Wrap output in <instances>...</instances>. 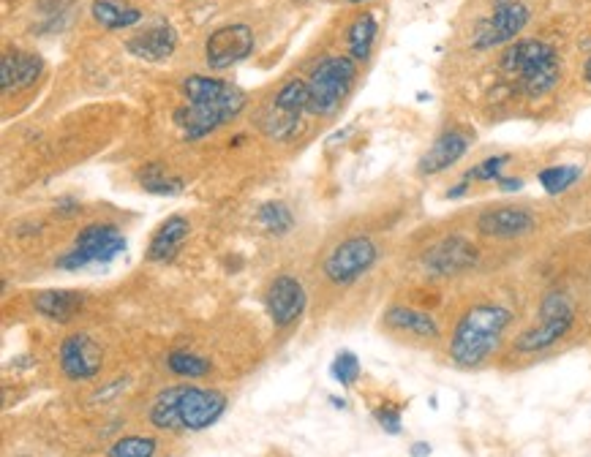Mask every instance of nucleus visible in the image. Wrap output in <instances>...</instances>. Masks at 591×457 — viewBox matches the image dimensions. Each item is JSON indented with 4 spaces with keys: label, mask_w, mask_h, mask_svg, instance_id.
<instances>
[{
    "label": "nucleus",
    "mask_w": 591,
    "mask_h": 457,
    "mask_svg": "<svg viewBox=\"0 0 591 457\" xmlns=\"http://www.w3.org/2000/svg\"><path fill=\"white\" fill-rule=\"evenodd\" d=\"M85 292H74V289H44L33 297V311L44 316L47 321L55 324H69L79 316L85 308Z\"/></svg>",
    "instance_id": "aec40b11"
},
{
    "label": "nucleus",
    "mask_w": 591,
    "mask_h": 457,
    "mask_svg": "<svg viewBox=\"0 0 591 457\" xmlns=\"http://www.w3.org/2000/svg\"><path fill=\"white\" fill-rule=\"evenodd\" d=\"M499 69L513 79L523 96H548L562 82V58L556 47L540 39H521L507 44L499 58Z\"/></svg>",
    "instance_id": "20e7f679"
},
{
    "label": "nucleus",
    "mask_w": 591,
    "mask_h": 457,
    "mask_svg": "<svg viewBox=\"0 0 591 457\" xmlns=\"http://www.w3.org/2000/svg\"><path fill=\"white\" fill-rule=\"evenodd\" d=\"M583 177V169L578 164H556L545 166L540 175H537V183L542 185V191L551 196H559L564 191H570L572 185L578 183Z\"/></svg>",
    "instance_id": "a878e982"
},
{
    "label": "nucleus",
    "mask_w": 591,
    "mask_h": 457,
    "mask_svg": "<svg viewBox=\"0 0 591 457\" xmlns=\"http://www.w3.org/2000/svg\"><path fill=\"white\" fill-rule=\"evenodd\" d=\"M349 3H368V0H349Z\"/></svg>",
    "instance_id": "e433bc0d"
},
{
    "label": "nucleus",
    "mask_w": 591,
    "mask_h": 457,
    "mask_svg": "<svg viewBox=\"0 0 591 457\" xmlns=\"http://www.w3.org/2000/svg\"><path fill=\"white\" fill-rule=\"evenodd\" d=\"M513 313L499 302H480L463 313L450 335L447 354L463 370L480 368L493 351L499 349L502 335L510 327Z\"/></svg>",
    "instance_id": "7ed1b4c3"
},
{
    "label": "nucleus",
    "mask_w": 591,
    "mask_h": 457,
    "mask_svg": "<svg viewBox=\"0 0 591 457\" xmlns=\"http://www.w3.org/2000/svg\"><path fill=\"white\" fill-rule=\"evenodd\" d=\"M254 47H257L254 30L248 28L246 22H229L205 39V63L213 71H227L251 58Z\"/></svg>",
    "instance_id": "9b49d317"
},
{
    "label": "nucleus",
    "mask_w": 591,
    "mask_h": 457,
    "mask_svg": "<svg viewBox=\"0 0 591 457\" xmlns=\"http://www.w3.org/2000/svg\"><path fill=\"white\" fill-rule=\"evenodd\" d=\"M257 224L265 229L267 234H276V237H284L295 229V215L289 210L286 202H265V205L257 210Z\"/></svg>",
    "instance_id": "bb28decb"
},
{
    "label": "nucleus",
    "mask_w": 591,
    "mask_h": 457,
    "mask_svg": "<svg viewBox=\"0 0 591 457\" xmlns=\"http://www.w3.org/2000/svg\"><path fill=\"white\" fill-rule=\"evenodd\" d=\"M379 39V22H376L374 11H363L357 14L355 22L346 30V44H349V58H355L357 63H368L374 44Z\"/></svg>",
    "instance_id": "5701e85b"
},
{
    "label": "nucleus",
    "mask_w": 591,
    "mask_h": 457,
    "mask_svg": "<svg viewBox=\"0 0 591 457\" xmlns=\"http://www.w3.org/2000/svg\"><path fill=\"white\" fill-rule=\"evenodd\" d=\"M513 158L502 153V156H488L483 158L480 164H474L472 169H466V175L463 180H469V183H496L499 177L504 175V166L510 164Z\"/></svg>",
    "instance_id": "c85d7f7f"
},
{
    "label": "nucleus",
    "mask_w": 591,
    "mask_h": 457,
    "mask_svg": "<svg viewBox=\"0 0 591 457\" xmlns=\"http://www.w3.org/2000/svg\"><path fill=\"white\" fill-rule=\"evenodd\" d=\"M376 262H379V245L365 234H352L333 245V251L327 253L322 262V273L335 286H352L363 275L371 273Z\"/></svg>",
    "instance_id": "1a4fd4ad"
},
{
    "label": "nucleus",
    "mask_w": 591,
    "mask_h": 457,
    "mask_svg": "<svg viewBox=\"0 0 591 457\" xmlns=\"http://www.w3.org/2000/svg\"><path fill=\"white\" fill-rule=\"evenodd\" d=\"M409 455H412V457H428V455H431V444H425V441H417V444H412V449H409Z\"/></svg>",
    "instance_id": "f704fd0d"
},
{
    "label": "nucleus",
    "mask_w": 591,
    "mask_h": 457,
    "mask_svg": "<svg viewBox=\"0 0 591 457\" xmlns=\"http://www.w3.org/2000/svg\"><path fill=\"white\" fill-rule=\"evenodd\" d=\"M158 441L150 436H123L112 441L107 457H156Z\"/></svg>",
    "instance_id": "cd10ccee"
},
{
    "label": "nucleus",
    "mask_w": 591,
    "mask_h": 457,
    "mask_svg": "<svg viewBox=\"0 0 591 457\" xmlns=\"http://www.w3.org/2000/svg\"><path fill=\"white\" fill-rule=\"evenodd\" d=\"M41 71H44V60L36 52L11 49L0 60V88L6 96L33 88L39 82Z\"/></svg>",
    "instance_id": "a211bd4d"
},
{
    "label": "nucleus",
    "mask_w": 591,
    "mask_h": 457,
    "mask_svg": "<svg viewBox=\"0 0 591 457\" xmlns=\"http://www.w3.org/2000/svg\"><path fill=\"white\" fill-rule=\"evenodd\" d=\"M385 327H390L393 332H401V335L423 338V341H436L442 335L434 313L420 311V308H412V305H390L385 311Z\"/></svg>",
    "instance_id": "412c9836"
},
{
    "label": "nucleus",
    "mask_w": 591,
    "mask_h": 457,
    "mask_svg": "<svg viewBox=\"0 0 591 457\" xmlns=\"http://www.w3.org/2000/svg\"><path fill=\"white\" fill-rule=\"evenodd\" d=\"M477 232L491 240H515L537 229V218L526 207H488L477 215Z\"/></svg>",
    "instance_id": "2eb2a0df"
},
{
    "label": "nucleus",
    "mask_w": 591,
    "mask_h": 457,
    "mask_svg": "<svg viewBox=\"0 0 591 457\" xmlns=\"http://www.w3.org/2000/svg\"><path fill=\"white\" fill-rule=\"evenodd\" d=\"M178 41V30L169 22H156V25L139 30L131 39H126V52L145 63H161V60H169L175 55Z\"/></svg>",
    "instance_id": "f3484780"
},
{
    "label": "nucleus",
    "mask_w": 591,
    "mask_h": 457,
    "mask_svg": "<svg viewBox=\"0 0 591 457\" xmlns=\"http://www.w3.org/2000/svg\"><path fill=\"white\" fill-rule=\"evenodd\" d=\"M164 365H167L172 376L188 379V381L205 379V376H210V370H213V365H210L207 357H202V354H197V351H188V349L169 351Z\"/></svg>",
    "instance_id": "393cba45"
},
{
    "label": "nucleus",
    "mask_w": 591,
    "mask_h": 457,
    "mask_svg": "<svg viewBox=\"0 0 591 457\" xmlns=\"http://www.w3.org/2000/svg\"><path fill=\"white\" fill-rule=\"evenodd\" d=\"M583 79L589 82V88H591V55H589V60H586V66H583Z\"/></svg>",
    "instance_id": "c9c22d12"
},
{
    "label": "nucleus",
    "mask_w": 591,
    "mask_h": 457,
    "mask_svg": "<svg viewBox=\"0 0 591 457\" xmlns=\"http://www.w3.org/2000/svg\"><path fill=\"white\" fill-rule=\"evenodd\" d=\"M308 112V88L300 79H289L273 93L259 115V131L270 142H292L303 128V115Z\"/></svg>",
    "instance_id": "0eeeda50"
},
{
    "label": "nucleus",
    "mask_w": 591,
    "mask_h": 457,
    "mask_svg": "<svg viewBox=\"0 0 591 457\" xmlns=\"http://www.w3.org/2000/svg\"><path fill=\"white\" fill-rule=\"evenodd\" d=\"M183 98L186 104L175 109V126L183 131L186 142L216 134L218 128L232 123L243 109L248 96L227 79L191 74L183 79Z\"/></svg>",
    "instance_id": "f257e3e1"
},
{
    "label": "nucleus",
    "mask_w": 591,
    "mask_h": 457,
    "mask_svg": "<svg viewBox=\"0 0 591 457\" xmlns=\"http://www.w3.org/2000/svg\"><path fill=\"white\" fill-rule=\"evenodd\" d=\"M472 147V134L463 131V128H447L444 134L434 139V145L425 150L420 156V164H417V172L423 177H434L447 172L450 166H455L461 161Z\"/></svg>",
    "instance_id": "dca6fc26"
},
{
    "label": "nucleus",
    "mask_w": 591,
    "mask_h": 457,
    "mask_svg": "<svg viewBox=\"0 0 591 457\" xmlns=\"http://www.w3.org/2000/svg\"><path fill=\"white\" fill-rule=\"evenodd\" d=\"M90 17L96 25L107 30H126L142 22V11L126 0H93Z\"/></svg>",
    "instance_id": "4be33fe9"
},
{
    "label": "nucleus",
    "mask_w": 591,
    "mask_h": 457,
    "mask_svg": "<svg viewBox=\"0 0 591 457\" xmlns=\"http://www.w3.org/2000/svg\"><path fill=\"white\" fill-rule=\"evenodd\" d=\"M126 234L120 232L118 224L112 221H93V224L82 226L74 237V245L69 251L60 253L55 267L66 270V273H79L93 264H109L118 259L120 253L126 251Z\"/></svg>",
    "instance_id": "423d86ee"
},
{
    "label": "nucleus",
    "mask_w": 591,
    "mask_h": 457,
    "mask_svg": "<svg viewBox=\"0 0 591 457\" xmlns=\"http://www.w3.org/2000/svg\"><path fill=\"white\" fill-rule=\"evenodd\" d=\"M229 400L218 389L197 384H175L158 392L148 409L150 425L156 430H186L199 433L216 425L227 414Z\"/></svg>",
    "instance_id": "f03ea898"
},
{
    "label": "nucleus",
    "mask_w": 591,
    "mask_h": 457,
    "mask_svg": "<svg viewBox=\"0 0 591 457\" xmlns=\"http://www.w3.org/2000/svg\"><path fill=\"white\" fill-rule=\"evenodd\" d=\"M58 365L69 381H93L104 368V351L88 332H71L58 346Z\"/></svg>",
    "instance_id": "ddd939ff"
},
{
    "label": "nucleus",
    "mask_w": 591,
    "mask_h": 457,
    "mask_svg": "<svg viewBox=\"0 0 591 457\" xmlns=\"http://www.w3.org/2000/svg\"><path fill=\"white\" fill-rule=\"evenodd\" d=\"M55 213L60 218H74V215L82 213V205H79L74 196H60L58 202H55Z\"/></svg>",
    "instance_id": "2f4dec72"
},
{
    "label": "nucleus",
    "mask_w": 591,
    "mask_h": 457,
    "mask_svg": "<svg viewBox=\"0 0 591 457\" xmlns=\"http://www.w3.org/2000/svg\"><path fill=\"white\" fill-rule=\"evenodd\" d=\"M572 324H575V311H572L567 294L548 292L540 302V321L518 335L515 351L518 354H542V351L553 349L562 338H567Z\"/></svg>",
    "instance_id": "6e6552de"
},
{
    "label": "nucleus",
    "mask_w": 591,
    "mask_h": 457,
    "mask_svg": "<svg viewBox=\"0 0 591 457\" xmlns=\"http://www.w3.org/2000/svg\"><path fill=\"white\" fill-rule=\"evenodd\" d=\"M188 234H191V224H188L186 215H169L167 221H161V226L150 237L148 248H145V259L153 264L172 262L180 253V248L186 245Z\"/></svg>",
    "instance_id": "6ab92c4d"
},
{
    "label": "nucleus",
    "mask_w": 591,
    "mask_h": 457,
    "mask_svg": "<svg viewBox=\"0 0 591 457\" xmlns=\"http://www.w3.org/2000/svg\"><path fill=\"white\" fill-rule=\"evenodd\" d=\"M306 305H308L306 286L297 281L295 275L281 273L267 283L265 311L278 330L292 327V324L306 313Z\"/></svg>",
    "instance_id": "4468645a"
},
{
    "label": "nucleus",
    "mask_w": 591,
    "mask_h": 457,
    "mask_svg": "<svg viewBox=\"0 0 591 457\" xmlns=\"http://www.w3.org/2000/svg\"><path fill=\"white\" fill-rule=\"evenodd\" d=\"M466 191H469V180H461V183H455V188H450L444 194V199H461V196H466Z\"/></svg>",
    "instance_id": "72a5a7b5"
},
{
    "label": "nucleus",
    "mask_w": 591,
    "mask_h": 457,
    "mask_svg": "<svg viewBox=\"0 0 591 457\" xmlns=\"http://www.w3.org/2000/svg\"><path fill=\"white\" fill-rule=\"evenodd\" d=\"M374 419L376 425L385 430V433H390V436H398V433H401V406H393L390 400L382 403V406H376Z\"/></svg>",
    "instance_id": "7c9ffc66"
},
{
    "label": "nucleus",
    "mask_w": 591,
    "mask_h": 457,
    "mask_svg": "<svg viewBox=\"0 0 591 457\" xmlns=\"http://www.w3.org/2000/svg\"><path fill=\"white\" fill-rule=\"evenodd\" d=\"M532 20V11L521 0H496L491 14L477 22L472 36V47L485 52V49L504 47L513 44L523 33V28Z\"/></svg>",
    "instance_id": "9d476101"
},
{
    "label": "nucleus",
    "mask_w": 591,
    "mask_h": 457,
    "mask_svg": "<svg viewBox=\"0 0 591 457\" xmlns=\"http://www.w3.org/2000/svg\"><path fill=\"white\" fill-rule=\"evenodd\" d=\"M137 183L145 194L153 196H178L183 194L186 188V180L178 175H169L164 166L153 161V164H145L137 172Z\"/></svg>",
    "instance_id": "b1692460"
},
{
    "label": "nucleus",
    "mask_w": 591,
    "mask_h": 457,
    "mask_svg": "<svg viewBox=\"0 0 591 457\" xmlns=\"http://www.w3.org/2000/svg\"><path fill=\"white\" fill-rule=\"evenodd\" d=\"M477 262H480V251L463 234H447L423 253L425 273L434 275V278H453V275L469 273L472 267H477Z\"/></svg>",
    "instance_id": "f8f14e48"
},
{
    "label": "nucleus",
    "mask_w": 591,
    "mask_h": 457,
    "mask_svg": "<svg viewBox=\"0 0 591 457\" xmlns=\"http://www.w3.org/2000/svg\"><path fill=\"white\" fill-rule=\"evenodd\" d=\"M357 79V60L349 55H330L319 60L306 79L308 88V115L330 117L335 115L346 96L352 93Z\"/></svg>",
    "instance_id": "39448f33"
},
{
    "label": "nucleus",
    "mask_w": 591,
    "mask_h": 457,
    "mask_svg": "<svg viewBox=\"0 0 591 457\" xmlns=\"http://www.w3.org/2000/svg\"><path fill=\"white\" fill-rule=\"evenodd\" d=\"M496 185H499V188H502V191H507V194H513V191H521L523 188V180L521 177H499V180H496Z\"/></svg>",
    "instance_id": "473e14b6"
},
{
    "label": "nucleus",
    "mask_w": 591,
    "mask_h": 457,
    "mask_svg": "<svg viewBox=\"0 0 591 457\" xmlns=\"http://www.w3.org/2000/svg\"><path fill=\"white\" fill-rule=\"evenodd\" d=\"M360 370L363 368H360V360H357L355 351H338L333 365H330V376L341 387H355L357 379H360Z\"/></svg>",
    "instance_id": "c756f323"
}]
</instances>
